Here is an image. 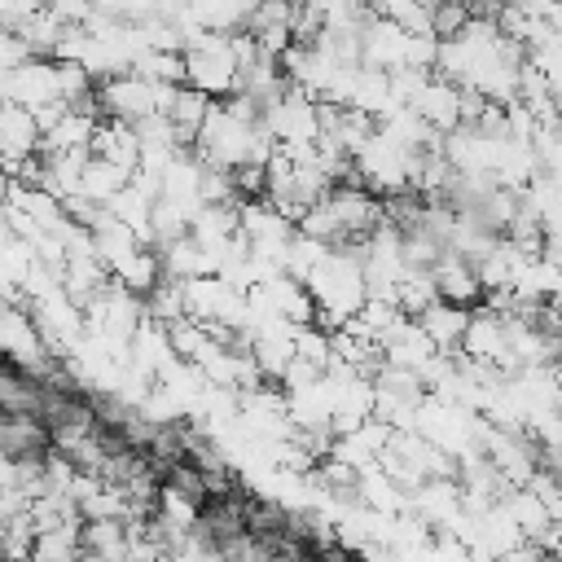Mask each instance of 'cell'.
Masks as SVG:
<instances>
[{
    "instance_id": "obj_1",
    "label": "cell",
    "mask_w": 562,
    "mask_h": 562,
    "mask_svg": "<svg viewBox=\"0 0 562 562\" xmlns=\"http://www.w3.org/2000/svg\"><path fill=\"white\" fill-rule=\"evenodd\" d=\"M184 70H189L193 88H202L211 97H233L241 88V57H237L233 31H202L184 48Z\"/></svg>"
},
{
    "instance_id": "obj_2",
    "label": "cell",
    "mask_w": 562,
    "mask_h": 562,
    "mask_svg": "<svg viewBox=\"0 0 562 562\" xmlns=\"http://www.w3.org/2000/svg\"><path fill=\"white\" fill-rule=\"evenodd\" d=\"M417 154H422V149H408V145H400L391 132L378 127V132L360 145V154H356V171H360L364 189L391 198V193L413 189V162H417Z\"/></svg>"
},
{
    "instance_id": "obj_3",
    "label": "cell",
    "mask_w": 562,
    "mask_h": 562,
    "mask_svg": "<svg viewBox=\"0 0 562 562\" xmlns=\"http://www.w3.org/2000/svg\"><path fill=\"white\" fill-rule=\"evenodd\" d=\"M4 101H18L26 110L48 105V101H66L61 97V79H57V57H26L22 66H9L0 79Z\"/></svg>"
},
{
    "instance_id": "obj_4",
    "label": "cell",
    "mask_w": 562,
    "mask_h": 562,
    "mask_svg": "<svg viewBox=\"0 0 562 562\" xmlns=\"http://www.w3.org/2000/svg\"><path fill=\"white\" fill-rule=\"evenodd\" d=\"M422 119H430L439 132H452L457 123H465V88L457 83V79H448V75H430L422 88H417V97L408 101Z\"/></svg>"
},
{
    "instance_id": "obj_5",
    "label": "cell",
    "mask_w": 562,
    "mask_h": 562,
    "mask_svg": "<svg viewBox=\"0 0 562 562\" xmlns=\"http://www.w3.org/2000/svg\"><path fill=\"white\" fill-rule=\"evenodd\" d=\"M0 145H4V167L9 171L18 162L44 154V127H40L35 110H26L18 101H4V110H0Z\"/></svg>"
},
{
    "instance_id": "obj_6",
    "label": "cell",
    "mask_w": 562,
    "mask_h": 562,
    "mask_svg": "<svg viewBox=\"0 0 562 562\" xmlns=\"http://www.w3.org/2000/svg\"><path fill=\"white\" fill-rule=\"evenodd\" d=\"M382 351H386L391 364H404V369H417V373H422V369L435 360L439 342L426 334V325H422L417 316H404V321L382 338Z\"/></svg>"
},
{
    "instance_id": "obj_7",
    "label": "cell",
    "mask_w": 562,
    "mask_h": 562,
    "mask_svg": "<svg viewBox=\"0 0 562 562\" xmlns=\"http://www.w3.org/2000/svg\"><path fill=\"white\" fill-rule=\"evenodd\" d=\"M430 272H435V281H439V294L452 299V303H465V307H470L479 294H487V290H483V277H479V263L465 259L461 250H443V255L430 263Z\"/></svg>"
},
{
    "instance_id": "obj_8",
    "label": "cell",
    "mask_w": 562,
    "mask_h": 562,
    "mask_svg": "<svg viewBox=\"0 0 562 562\" xmlns=\"http://www.w3.org/2000/svg\"><path fill=\"white\" fill-rule=\"evenodd\" d=\"M470 307L465 303H452V299H435L417 321L426 325V334L439 342V351H461V342H465V329H470Z\"/></svg>"
},
{
    "instance_id": "obj_9",
    "label": "cell",
    "mask_w": 562,
    "mask_h": 562,
    "mask_svg": "<svg viewBox=\"0 0 562 562\" xmlns=\"http://www.w3.org/2000/svg\"><path fill=\"white\" fill-rule=\"evenodd\" d=\"M48 439H53V430H44L40 413H9L0 422V452H9V457H35L48 448Z\"/></svg>"
},
{
    "instance_id": "obj_10",
    "label": "cell",
    "mask_w": 562,
    "mask_h": 562,
    "mask_svg": "<svg viewBox=\"0 0 562 562\" xmlns=\"http://www.w3.org/2000/svg\"><path fill=\"white\" fill-rule=\"evenodd\" d=\"M83 558H132V522L88 518L83 522Z\"/></svg>"
},
{
    "instance_id": "obj_11",
    "label": "cell",
    "mask_w": 562,
    "mask_h": 562,
    "mask_svg": "<svg viewBox=\"0 0 562 562\" xmlns=\"http://www.w3.org/2000/svg\"><path fill=\"white\" fill-rule=\"evenodd\" d=\"M127 180H132V171H127L123 162L92 154V158H88V167H83L79 193H88V198H97V202H110L119 189H127Z\"/></svg>"
},
{
    "instance_id": "obj_12",
    "label": "cell",
    "mask_w": 562,
    "mask_h": 562,
    "mask_svg": "<svg viewBox=\"0 0 562 562\" xmlns=\"http://www.w3.org/2000/svg\"><path fill=\"white\" fill-rule=\"evenodd\" d=\"M132 70L145 75V79H158V83H189L184 53H171V48H145V53L132 61Z\"/></svg>"
},
{
    "instance_id": "obj_13",
    "label": "cell",
    "mask_w": 562,
    "mask_h": 562,
    "mask_svg": "<svg viewBox=\"0 0 562 562\" xmlns=\"http://www.w3.org/2000/svg\"><path fill=\"white\" fill-rule=\"evenodd\" d=\"M373 9L417 35H435V4L430 0H373Z\"/></svg>"
}]
</instances>
